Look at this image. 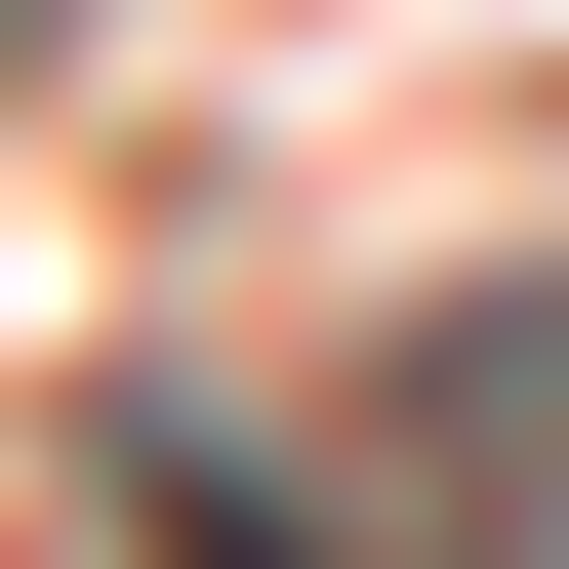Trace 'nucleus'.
Segmentation results:
<instances>
[{"label":"nucleus","mask_w":569,"mask_h":569,"mask_svg":"<svg viewBox=\"0 0 569 569\" xmlns=\"http://www.w3.org/2000/svg\"><path fill=\"white\" fill-rule=\"evenodd\" d=\"M41 41H82V0H0V82H41Z\"/></svg>","instance_id":"nucleus-1"}]
</instances>
